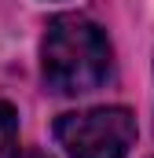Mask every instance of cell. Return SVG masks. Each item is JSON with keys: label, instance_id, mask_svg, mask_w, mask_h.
Here are the masks:
<instances>
[{"label": "cell", "instance_id": "2", "mask_svg": "<svg viewBox=\"0 0 154 158\" xmlns=\"http://www.w3.org/2000/svg\"><path fill=\"white\" fill-rule=\"evenodd\" d=\"M55 143L70 158H128L136 147V114L128 107H92L59 114Z\"/></svg>", "mask_w": 154, "mask_h": 158}, {"label": "cell", "instance_id": "1", "mask_svg": "<svg viewBox=\"0 0 154 158\" xmlns=\"http://www.w3.org/2000/svg\"><path fill=\"white\" fill-rule=\"evenodd\" d=\"M114 74V48L88 15H55L40 40V77L55 96H84Z\"/></svg>", "mask_w": 154, "mask_h": 158}, {"label": "cell", "instance_id": "3", "mask_svg": "<svg viewBox=\"0 0 154 158\" xmlns=\"http://www.w3.org/2000/svg\"><path fill=\"white\" fill-rule=\"evenodd\" d=\"M18 158H48V155H40V151H26V155H18Z\"/></svg>", "mask_w": 154, "mask_h": 158}]
</instances>
